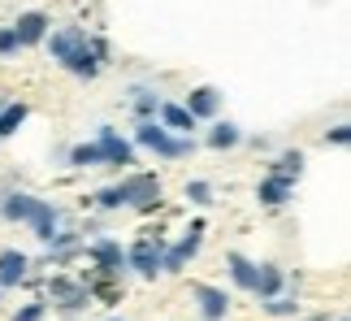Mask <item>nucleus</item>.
Instances as JSON below:
<instances>
[{
	"label": "nucleus",
	"mask_w": 351,
	"mask_h": 321,
	"mask_svg": "<svg viewBox=\"0 0 351 321\" xmlns=\"http://www.w3.org/2000/svg\"><path fill=\"white\" fill-rule=\"evenodd\" d=\"M113 321H126V317H113Z\"/></svg>",
	"instance_id": "nucleus-31"
},
{
	"label": "nucleus",
	"mask_w": 351,
	"mask_h": 321,
	"mask_svg": "<svg viewBox=\"0 0 351 321\" xmlns=\"http://www.w3.org/2000/svg\"><path fill=\"white\" fill-rule=\"evenodd\" d=\"M265 313H269V317H300V300H295V296H282V291H278V296L265 300Z\"/></svg>",
	"instance_id": "nucleus-24"
},
{
	"label": "nucleus",
	"mask_w": 351,
	"mask_h": 321,
	"mask_svg": "<svg viewBox=\"0 0 351 321\" xmlns=\"http://www.w3.org/2000/svg\"><path fill=\"white\" fill-rule=\"evenodd\" d=\"M160 257H165V239H139L134 248H126V270H134L139 278H156Z\"/></svg>",
	"instance_id": "nucleus-6"
},
{
	"label": "nucleus",
	"mask_w": 351,
	"mask_h": 321,
	"mask_svg": "<svg viewBox=\"0 0 351 321\" xmlns=\"http://www.w3.org/2000/svg\"><path fill=\"white\" fill-rule=\"evenodd\" d=\"M22 44H18V35H13V26H0V57H18Z\"/></svg>",
	"instance_id": "nucleus-27"
},
{
	"label": "nucleus",
	"mask_w": 351,
	"mask_h": 321,
	"mask_svg": "<svg viewBox=\"0 0 351 321\" xmlns=\"http://www.w3.org/2000/svg\"><path fill=\"white\" fill-rule=\"evenodd\" d=\"M52 300L61 304V313H83L91 304V291H87V283L74 287V283H65V278H57V283H52Z\"/></svg>",
	"instance_id": "nucleus-14"
},
{
	"label": "nucleus",
	"mask_w": 351,
	"mask_h": 321,
	"mask_svg": "<svg viewBox=\"0 0 351 321\" xmlns=\"http://www.w3.org/2000/svg\"><path fill=\"white\" fill-rule=\"evenodd\" d=\"M291 191H295V182H291V178H282V174H269V178H261V182H256V200H261L265 209H278V204H287V200H291Z\"/></svg>",
	"instance_id": "nucleus-12"
},
{
	"label": "nucleus",
	"mask_w": 351,
	"mask_h": 321,
	"mask_svg": "<svg viewBox=\"0 0 351 321\" xmlns=\"http://www.w3.org/2000/svg\"><path fill=\"white\" fill-rule=\"evenodd\" d=\"M134 148H147V152H156L165 160H178V156H191L195 143L173 135V130H165L156 117H139V126H134Z\"/></svg>",
	"instance_id": "nucleus-3"
},
{
	"label": "nucleus",
	"mask_w": 351,
	"mask_h": 321,
	"mask_svg": "<svg viewBox=\"0 0 351 321\" xmlns=\"http://www.w3.org/2000/svg\"><path fill=\"white\" fill-rule=\"evenodd\" d=\"M287 287V270H278V265H256V283H252V296H278V291Z\"/></svg>",
	"instance_id": "nucleus-17"
},
{
	"label": "nucleus",
	"mask_w": 351,
	"mask_h": 321,
	"mask_svg": "<svg viewBox=\"0 0 351 321\" xmlns=\"http://www.w3.org/2000/svg\"><path fill=\"white\" fill-rule=\"evenodd\" d=\"M274 174H282V178H300V174H304V152L300 148H295V152H282L278 160H274Z\"/></svg>",
	"instance_id": "nucleus-23"
},
{
	"label": "nucleus",
	"mask_w": 351,
	"mask_h": 321,
	"mask_svg": "<svg viewBox=\"0 0 351 321\" xmlns=\"http://www.w3.org/2000/svg\"><path fill=\"white\" fill-rule=\"evenodd\" d=\"M26 270H31V257L18 252V248H5V252H0V291L26 283Z\"/></svg>",
	"instance_id": "nucleus-11"
},
{
	"label": "nucleus",
	"mask_w": 351,
	"mask_h": 321,
	"mask_svg": "<svg viewBox=\"0 0 351 321\" xmlns=\"http://www.w3.org/2000/svg\"><path fill=\"white\" fill-rule=\"evenodd\" d=\"M52 31V18L48 13H39V9H26L18 13V22H13V35H18V44L22 48H35V44H44Z\"/></svg>",
	"instance_id": "nucleus-7"
},
{
	"label": "nucleus",
	"mask_w": 351,
	"mask_h": 321,
	"mask_svg": "<svg viewBox=\"0 0 351 321\" xmlns=\"http://www.w3.org/2000/svg\"><path fill=\"white\" fill-rule=\"evenodd\" d=\"M70 165H74V169H100V165H104L100 143H96V139H91V143H74V148H70Z\"/></svg>",
	"instance_id": "nucleus-21"
},
{
	"label": "nucleus",
	"mask_w": 351,
	"mask_h": 321,
	"mask_svg": "<svg viewBox=\"0 0 351 321\" xmlns=\"http://www.w3.org/2000/svg\"><path fill=\"white\" fill-rule=\"evenodd\" d=\"M191 296L199 304V317L204 321H226V313H230V296H226L221 287H208V283H195Z\"/></svg>",
	"instance_id": "nucleus-9"
},
{
	"label": "nucleus",
	"mask_w": 351,
	"mask_h": 321,
	"mask_svg": "<svg viewBox=\"0 0 351 321\" xmlns=\"http://www.w3.org/2000/svg\"><path fill=\"white\" fill-rule=\"evenodd\" d=\"M239 143H243V130H239L234 122H213V130H208V148L226 152V148H239Z\"/></svg>",
	"instance_id": "nucleus-18"
},
{
	"label": "nucleus",
	"mask_w": 351,
	"mask_h": 321,
	"mask_svg": "<svg viewBox=\"0 0 351 321\" xmlns=\"http://www.w3.org/2000/svg\"><path fill=\"white\" fill-rule=\"evenodd\" d=\"M26 226L35 230V239H39V243H48V239L57 235V226H61V209L52 204V200H39V204H35V213H31V222H26Z\"/></svg>",
	"instance_id": "nucleus-13"
},
{
	"label": "nucleus",
	"mask_w": 351,
	"mask_h": 321,
	"mask_svg": "<svg viewBox=\"0 0 351 321\" xmlns=\"http://www.w3.org/2000/svg\"><path fill=\"white\" fill-rule=\"evenodd\" d=\"M199 248H204V226L195 222L173 248L165 243V257H160V274H178V270H186V261H195V257H199Z\"/></svg>",
	"instance_id": "nucleus-4"
},
{
	"label": "nucleus",
	"mask_w": 351,
	"mask_h": 321,
	"mask_svg": "<svg viewBox=\"0 0 351 321\" xmlns=\"http://www.w3.org/2000/svg\"><path fill=\"white\" fill-rule=\"evenodd\" d=\"M186 200H191V204H213V182L191 178V182H186Z\"/></svg>",
	"instance_id": "nucleus-25"
},
{
	"label": "nucleus",
	"mask_w": 351,
	"mask_h": 321,
	"mask_svg": "<svg viewBox=\"0 0 351 321\" xmlns=\"http://www.w3.org/2000/svg\"><path fill=\"white\" fill-rule=\"evenodd\" d=\"M347 139H351V126L339 122L334 130H326V143H334V148H347Z\"/></svg>",
	"instance_id": "nucleus-28"
},
{
	"label": "nucleus",
	"mask_w": 351,
	"mask_h": 321,
	"mask_svg": "<svg viewBox=\"0 0 351 321\" xmlns=\"http://www.w3.org/2000/svg\"><path fill=\"white\" fill-rule=\"evenodd\" d=\"M130 109L139 113V117H156L160 91H156V87H130Z\"/></svg>",
	"instance_id": "nucleus-20"
},
{
	"label": "nucleus",
	"mask_w": 351,
	"mask_h": 321,
	"mask_svg": "<svg viewBox=\"0 0 351 321\" xmlns=\"http://www.w3.org/2000/svg\"><path fill=\"white\" fill-rule=\"evenodd\" d=\"M26 117H31V109H26L22 100H13V104H0V139H9L13 130H18Z\"/></svg>",
	"instance_id": "nucleus-22"
},
{
	"label": "nucleus",
	"mask_w": 351,
	"mask_h": 321,
	"mask_svg": "<svg viewBox=\"0 0 351 321\" xmlns=\"http://www.w3.org/2000/svg\"><path fill=\"white\" fill-rule=\"evenodd\" d=\"M83 252H87V261L96 265V274H104V278L126 274V252H121L117 239H96V243H87Z\"/></svg>",
	"instance_id": "nucleus-5"
},
{
	"label": "nucleus",
	"mask_w": 351,
	"mask_h": 321,
	"mask_svg": "<svg viewBox=\"0 0 351 321\" xmlns=\"http://www.w3.org/2000/svg\"><path fill=\"white\" fill-rule=\"evenodd\" d=\"M44 313H48V304L44 300H31V304H22V309L13 313V321H44Z\"/></svg>",
	"instance_id": "nucleus-26"
},
{
	"label": "nucleus",
	"mask_w": 351,
	"mask_h": 321,
	"mask_svg": "<svg viewBox=\"0 0 351 321\" xmlns=\"http://www.w3.org/2000/svg\"><path fill=\"white\" fill-rule=\"evenodd\" d=\"M96 143H100V156H104V165H134V143L130 139H121L113 126H100V135H96Z\"/></svg>",
	"instance_id": "nucleus-8"
},
{
	"label": "nucleus",
	"mask_w": 351,
	"mask_h": 321,
	"mask_svg": "<svg viewBox=\"0 0 351 321\" xmlns=\"http://www.w3.org/2000/svg\"><path fill=\"white\" fill-rule=\"evenodd\" d=\"M156 122L165 130H173V135H191V130H195V117L186 113V104H173V100H160Z\"/></svg>",
	"instance_id": "nucleus-15"
},
{
	"label": "nucleus",
	"mask_w": 351,
	"mask_h": 321,
	"mask_svg": "<svg viewBox=\"0 0 351 321\" xmlns=\"http://www.w3.org/2000/svg\"><path fill=\"white\" fill-rule=\"evenodd\" d=\"M334 321H347V317H334Z\"/></svg>",
	"instance_id": "nucleus-30"
},
{
	"label": "nucleus",
	"mask_w": 351,
	"mask_h": 321,
	"mask_svg": "<svg viewBox=\"0 0 351 321\" xmlns=\"http://www.w3.org/2000/svg\"><path fill=\"white\" fill-rule=\"evenodd\" d=\"M35 204H39V200L26 195V191H5V195H0V217H5V222H31Z\"/></svg>",
	"instance_id": "nucleus-16"
},
{
	"label": "nucleus",
	"mask_w": 351,
	"mask_h": 321,
	"mask_svg": "<svg viewBox=\"0 0 351 321\" xmlns=\"http://www.w3.org/2000/svg\"><path fill=\"white\" fill-rule=\"evenodd\" d=\"M96 204L109 213L113 209H156L160 204V178H152V174H126L121 182L100 187Z\"/></svg>",
	"instance_id": "nucleus-2"
},
{
	"label": "nucleus",
	"mask_w": 351,
	"mask_h": 321,
	"mask_svg": "<svg viewBox=\"0 0 351 321\" xmlns=\"http://www.w3.org/2000/svg\"><path fill=\"white\" fill-rule=\"evenodd\" d=\"M300 321H330V317H321V313H317V317H300Z\"/></svg>",
	"instance_id": "nucleus-29"
},
{
	"label": "nucleus",
	"mask_w": 351,
	"mask_h": 321,
	"mask_svg": "<svg viewBox=\"0 0 351 321\" xmlns=\"http://www.w3.org/2000/svg\"><path fill=\"white\" fill-rule=\"evenodd\" d=\"M44 44L52 52V61H57L65 74H74V78H96L104 70V61H109L104 39L87 35L83 26H57V31H48Z\"/></svg>",
	"instance_id": "nucleus-1"
},
{
	"label": "nucleus",
	"mask_w": 351,
	"mask_h": 321,
	"mask_svg": "<svg viewBox=\"0 0 351 321\" xmlns=\"http://www.w3.org/2000/svg\"><path fill=\"white\" fill-rule=\"evenodd\" d=\"M226 265H230V278H234V287L252 291V283H256V261H247L243 252H230V257H226Z\"/></svg>",
	"instance_id": "nucleus-19"
},
{
	"label": "nucleus",
	"mask_w": 351,
	"mask_h": 321,
	"mask_svg": "<svg viewBox=\"0 0 351 321\" xmlns=\"http://www.w3.org/2000/svg\"><path fill=\"white\" fill-rule=\"evenodd\" d=\"M186 113H191L195 117V122H213V117H217L221 113V91L217 87H191V91H186Z\"/></svg>",
	"instance_id": "nucleus-10"
}]
</instances>
